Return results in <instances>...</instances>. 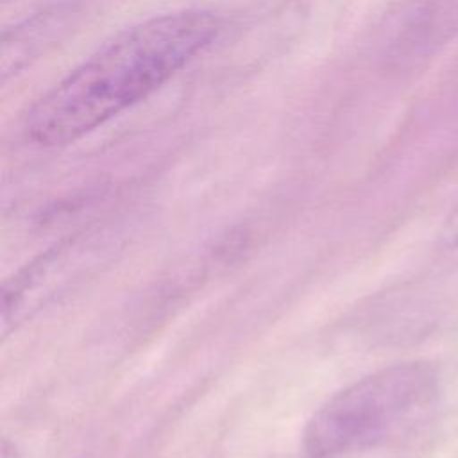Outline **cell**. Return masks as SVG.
<instances>
[{
  "label": "cell",
  "instance_id": "1",
  "mask_svg": "<svg viewBox=\"0 0 458 458\" xmlns=\"http://www.w3.org/2000/svg\"><path fill=\"white\" fill-rule=\"evenodd\" d=\"M218 32V16L204 9L154 16L118 32L34 102L27 136L45 147L82 138L159 89Z\"/></svg>",
  "mask_w": 458,
  "mask_h": 458
},
{
  "label": "cell",
  "instance_id": "2",
  "mask_svg": "<svg viewBox=\"0 0 458 458\" xmlns=\"http://www.w3.org/2000/svg\"><path fill=\"white\" fill-rule=\"evenodd\" d=\"M437 388L428 363H401L377 370L333 395L304 429L308 458H335L388 437L424 408Z\"/></svg>",
  "mask_w": 458,
  "mask_h": 458
},
{
  "label": "cell",
  "instance_id": "3",
  "mask_svg": "<svg viewBox=\"0 0 458 458\" xmlns=\"http://www.w3.org/2000/svg\"><path fill=\"white\" fill-rule=\"evenodd\" d=\"M93 254L91 242L75 236L54 247L13 277L4 288V335L36 311L45 299L54 295V290L75 277Z\"/></svg>",
  "mask_w": 458,
  "mask_h": 458
},
{
  "label": "cell",
  "instance_id": "4",
  "mask_svg": "<svg viewBox=\"0 0 458 458\" xmlns=\"http://www.w3.org/2000/svg\"><path fill=\"white\" fill-rule=\"evenodd\" d=\"M442 243L447 249H453V250L458 249V208L451 213V216L444 224Z\"/></svg>",
  "mask_w": 458,
  "mask_h": 458
}]
</instances>
